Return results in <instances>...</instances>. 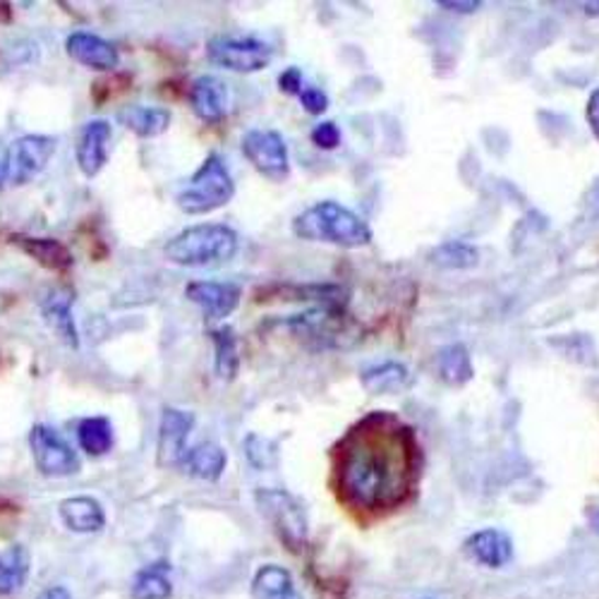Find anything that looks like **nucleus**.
<instances>
[{"label": "nucleus", "mask_w": 599, "mask_h": 599, "mask_svg": "<svg viewBox=\"0 0 599 599\" xmlns=\"http://www.w3.org/2000/svg\"><path fill=\"white\" fill-rule=\"evenodd\" d=\"M418 439L394 412L374 410L343 437L336 453L338 487L364 511L394 509L418 473Z\"/></svg>", "instance_id": "f257e3e1"}, {"label": "nucleus", "mask_w": 599, "mask_h": 599, "mask_svg": "<svg viewBox=\"0 0 599 599\" xmlns=\"http://www.w3.org/2000/svg\"><path fill=\"white\" fill-rule=\"evenodd\" d=\"M293 233L300 240L327 242L346 250H360L372 242V228L353 210L334 200L307 206L293 218Z\"/></svg>", "instance_id": "f03ea898"}, {"label": "nucleus", "mask_w": 599, "mask_h": 599, "mask_svg": "<svg viewBox=\"0 0 599 599\" xmlns=\"http://www.w3.org/2000/svg\"><path fill=\"white\" fill-rule=\"evenodd\" d=\"M240 250V236L226 224H197L180 230L163 247L171 264L202 269L228 264Z\"/></svg>", "instance_id": "7ed1b4c3"}, {"label": "nucleus", "mask_w": 599, "mask_h": 599, "mask_svg": "<svg viewBox=\"0 0 599 599\" xmlns=\"http://www.w3.org/2000/svg\"><path fill=\"white\" fill-rule=\"evenodd\" d=\"M233 197H236V180H233L224 159L218 154H212L197 168V173L182 185L176 202L180 212L202 216L226 206Z\"/></svg>", "instance_id": "20e7f679"}, {"label": "nucleus", "mask_w": 599, "mask_h": 599, "mask_svg": "<svg viewBox=\"0 0 599 599\" xmlns=\"http://www.w3.org/2000/svg\"><path fill=\"white\" fill-rule=\"evenodd\" d=\"M285 327L315 348H348L360 338V327L343 305H317L303 315H293Z\"/></svg>", "instance_id": "39448f33"}, {"label": "nucleus", "mask_w": 599, "mask_h": 599, "mask_svg": "<svg viewBox=\"0 0 599 599\" xmlns=\"http://www.w3.org/2000/svg\"><path fill=\"white\" fill-rule=\"evenodd\" d=\"M206 58H210L216 68H224L230 72L250 75L264 70L273 58V50L269 44L259 42L255 36H212L206 44Z\"/></svg>", "instance_id": "423d86ee"}, {"label": "nucleus", "mask_w": 599, "mask_h": 599, "mask_svg": "<svg viewBox=\"0 0 599 599\" xmlns=\"http://www.w3.org/2000/svg\"><path fill=\"white\" fill-rule=\"evenodd\" d=\"M30 449L34 455L36 471L44 477H72L80 473V459L77 451L65 441L54 427L34 425L30 432Z\"/></svg>", "instance_id": "0eeeda50"}, {"label": "nucleus", "mask_w": 599, "mask_h": 599, "mask_svg": "<svg viewBox=\"0 0 599 599\" xmlns=\"http://www.w3.org/2000/svg\"><path fill=\"white\" fill-rule=\"evenodd\" d=\"M257 506L259 511L271 520V525L276 528L279 535L285 544L303 546L307 540V513L293 494L283 489H259L257 491Z\"/></svg>", "instance_id": "6e6552de"}, {"label": "nucleus", "mask_w": 599, "mask_h": 599, "mask_svg": "<svg viewBox=\"0 0 599 599\" xmlns=\"http://www.w3.org/2000/svg\"><path fill=\"white\" fill-rule=\"evenodd\" d=\"M242 154L259 176L271 182H283L291 176V156L285 139L276 129H250L242 135Z\"/></svg>", "instance_id": "1a4fd4ad"}, {"label": "nucleus", "mask_w": 599, "mask_h": 599, "mask_svg": "<svg viewBox=\"0 0 599 599\" xmlns=\"http://www.w3.org/2000/svg\"><path fill=\"white\" fill-rule=\"evenodd\" d=\"M58 139L50 135H24L12 142L8 151L5 180L10 185H27L38 173H44L50 156L56 154Z\"/></svg>", "instance_id": "9d476101"}, {"label": "nucleus", "mask_w": 599, "mask_h": 599, "mask_svg": "<svg viewBox=\"0 0 599 599\" xmlns=\"http://www.w3.org/2000/svg\"><path fill=\"white\" fill-rule=\"evenodd\" d=\"M111 139H113V127L103 118L87 121L80 127V135H77V145H75V161L87 178H97L103 171V166L109 163Z\"/></svg>", "instance_id": "9b49d317"}, {"label": "nucleus", "mask_w": 599, "mask_h": 599, "mask_svg": "<svg viewBox=\"0 0 599 599\" xmlns=\"http://www.w3.org/2000/svg\"><path fill=\"white\" fill-rule=\"evenodd\" d=\"M185 295L204 312V317L226 319L238 309L242 291L238 283L230 281H192L188 283Z\"/></svg>", "instance_id": "f8f14e48"}, {"label": "nucleus", "mask_w": 599, "mask_h": 599, "mask_svg": "<svg viewBox=\"0 0 599 599\" xmlns=\"http://www.w3.org/2000/svg\"><path fill=\"white\" fill-rule=\"evenodd\" d=\"M72 303H75V293L70 289H63V285H56V289H48L42 295L38 307H42L46 327L54 331L58 341L63 346L77 350L80 348V334H77V324L72 317Z\"/></svg>", "instance_id": "ddd939ff"}, {"label": "nucleus", "mask_w": 599, "mask_h": 599, "mask_svg": "<svg viewBox=\"0 0 599 599\" xmlns=\"http://www.w3.org/2000/svg\"><path fill=\"white\" fill-rule=\"evenodd\" d=\"M194 412L180 408H166L159 422V463L161 465H180L188 453V439L194 429Z\"/></svg>", "instance_id": "4468645a"}, {"label": "nucleus", "mask_w": 599, "mask_h": 599, "mask_svg": "<svg viewBox=\"0 0 599 599\" xmlns=\"http://www.w3.org/2000/svg\"><path fill=\"white\" fill-rule=\"evenodd\" d=\"M65 48H68V56L84 65L89 70H99V72H109L115 70L121 63L118 48H115L106 38L91 32H72L65 42Z\"/></svg>", "instance_id": "2eb2a0df"}, {"label": "nucleus", "mask_w": 599, "mask_h": 599, "mask_svg": "<svg viewBox=\"0 0 599 599\" xmlns=\"http://www.w3.org/2000/svg\"><path fill=\"white\" fill-rule=\"evenodd\" d=\"M190 106L202 123H221L228 115L226 84L214 75H200L190 87Z\"/></svg>", "instance_id": "dca6fc26"}, {"label": "nucleus", "mask_w": 599, "mask_h": 599, "mask_svg": "<svg viewBox=\"0 0 599 599\" xmlns=\"http://www.w3.org/2000/svg\"><path fill=\"white\" fill-rule=\"evenodd\" d=\"M465 554L487 568H501L511 562L513 542L504 530L487 528L467 538Z\"/></svg>", "instance_id": "f3484780"}, {"label": "nucleus", "mask_w": 599, "mask_h": 599, "mask_svg": "<svg viewBox=\"0 0 599 599\" xmlns=\"http://www.w3.org/2000/svg\"><path fill=\"white\" fill-rule=\"evenodd\" d=\"M63 525L77 535H91L106 528V511L94 497H68L58 504Z\"/></svg>", "instance_id": "a211bd4d"}, {"label": "nucleus", "mask_w": 599, "mask_h": 599, "mask_svg": "<svg viewBox=\"0 0 599 599\" xmlns=\"http://www.w3.org/2000/svg\"><path fill=\"white\" fill-rule=\"evenodd\" d=\"M118 123L142 139H151V137L163 135L166 129L171 127L173 115H171V111L161 109V106L129 103V106H123L118 111Z\"/></svg>", "instance_id": "6ab92c4d"}, {"label": "nucleus", "mask_w": 599, "mask_h": 599, "mask_svg": "<svg viewBox=\"0 0 599 599\" xmlns=\"http://www.w3.org/2000/svg\"><path fill=\"white\" fill-rule=\"evenodd\" d=\"M360 382L372 396H394L410 386V372L400 362H380L362 370Z\"/></svg>", "instance_id": "aec40b11"}, {"label": "nucleus", "mask_w": 599, "mask_h": 599, "mask_svg": "<svg viewBox=\"0 0 599 599\" xmlns=\"http://www.w3.org/2000/svg\"><path fill=\"white\" fill-rule=\"evenodd\" d=\"M226 463H228V459H226L224 449L214 444V441H202V444L188 449L180 467L190 477H197L204 482H216V479H221V475H224Z\"/></svg>", "instance_id": "412c9836"}, {"label": "nucleus", "mask_w": 599, "mask_h": 599, "mask_svg": "<svg viewBox=\"0 0 599 599\" xmlns=\"http://www.w3.org/2000/svg\"><path fill=\"white\" fill-rule=\"evenodd\" d=\"M252 599H303L289 570L279 564H267L255 573Z\"/></svg>", "instance_id": "4be33fe9"}, {"label": "nucleus", "mask_w": 599, "mask_h": 599, "mask_svg": "<svg viewBox=\"0 0 599 599\" xmlns=\"http://www.w3.org/2000/svg\"><path fill=\"white\" fill-rule=\"evenodd\" d=\"M77 444L87 453L101 459V455L111 453L115 447V432L109 418H101V415H91V418L80 420L77 425Z\"/></svg>", "instance_id": "5701e85b"}, {"label": "nucleus", "mask_w": 599, "mask_h": 599, "mask_svg": "<svg viewBox=\"0 0 599 599\" xmlns=\"http://www.w3.org/2000/svg\"><path fill=\"white\" fill-rule=\"evenodd\" d=\"M30 552L22 544H12L0 552V595H12L30 578Z\"/></svg>", "instance_id": "b1692460"}, {"label": "nucleus", "mask_w": 599, "mask_h": 599, "mask_svg": "<svg viewBox=\"0 0 599 599\" xmlns=\"http://www.w3.org/2000/svg\"><path fill=\"white\" fill-rule=\"evenodd\" d=\"M210 336L214 343V370L218 374V380L233 382L240 370L236 331L228 327H221V329H214Z\"/></svg>", "instance_id": "393cba45"}, {"label": "nucleus", "mask_w": 599, "mask_h": 599, "mask_svg": "<svg viewBox=\"0 0 599 599\" xmlns=\"http://www.w3.org/2000/svg\"><path fill=\"white\" fill-rule=\"evenodd\" d=\"M473 358L463 343H451L439 350V376L451 386H465L473 380Z\"/></svg>", "instance_id": "a878e982"}, {"label": "nucleus", "mask_w": 599, "mask_h": 599, "mask_svg": "<svg viewBox=\"0 0 599 599\" xmlns=\"http://www.w3.org/2000/svg\"><path fill=\"white\" fill-rule=\"evenodd\" d=\"M429 262L449 271L475 269L479 264V250L471 242L449 240V242H441L432 252H429Z\"/></svg>", "instance_id": "bb28decb"}, {"label": "nucleus", "mask_w": 599, "mask_h": 599, "mask_svg": "<svg viewBox=\"0 0 599 599\" xmlns=\"http://www.w3.org/2000/svg\"><path fill=\"white\" fill-rule=\"evenodd\" d=\"M18 247H22V252H27L34 257L38 264H44L48 269L63 271L72 267V255L68 252V247L60 245L58 240L50 238H15Z\"/></svg>", "instance_id": "cd10ccee"}, {"label": "nucleus", "mask_w": 599, "mask_h": 599, "mask_svg": "<svg viewBox=\"0 0 599 599\" xmlns=\"http://www.w3.org/2000/svg\"><path fill=\"white\" fill-rule=\"evenodd\" d=\"M173 583L168 578L166 564H151L137 570L133 578V599H171Z\"/></svg>", "instance_id": "c85d7f7f"}, {"label": "nucleus", "mask_w": 599, "mask_h": 599, "mask_svg": "<svg viewBox=\"0 0 599 599\" xmlns=\"http://www.w3.org/2000/svg\"><path fill=\"white\" fill-rule=\"evenodd\" d=\"M245 455L247 461H250L257 471H267L273 463H276V447H273V441H269L267 437L259 434H250L245 439Z\"/></svg>", "instance_id": "c756f323"}, {"label": "nucleus", "mask_w": 599, "mask_h": 599, "mask_svg": "<svg viewBox=\"0 0 599 599\" xmlns=\"http://www.w3.org/2000/svg\"><path fill=\"white\" fill-rule=\"evenodd\" d=\"M312 145H315L317 149L321 151H334L341 147V127H338L334 121H324V123H317L315 129H312Z\"/></svg>", "instance_id": "7c9ffc66"}, {"label": "nucleus", "mask_w": 599, "mask_h": 599, "mask_svg": "<svg viewBox=\"0 0 599 599\" xmlns=\"http://www.w3.org/2000/svg\"><path fill=\"white\" fill-rule=\"evenodd\" d=\"M300 101H303V109L312 115H321L329 109V97L324 94L319 87H312V84H305V89L300 91Z\"/></svg>", "instance_id": "2f4dec72"}, {"label": "nucleus", "mask_w": 599, "mask_h": 599, "mask_svg": "<svg viewBox=\"0 0 599 599\" xmlns=\"http://www.w3.org/2000/svg\"><path fill=\"white\" fill-rule=\"evenodd\" d=\"M279 87L283 94H289V97H300V91L305 89V77H303V70L300 68H289V70H283L281 77H279Z\"/></svg>", "instance_id": "473e14b6"}, {"label": "nucleus", "mask_w": 599, "mask_h": 599, "mask_svg": "<svg viewBox=\"0 0 599 599\" xmlns=\"http://www.w3.org/2000/svg\"><path fill=\"white\" fill-rule=\"evenodd\" d=\"M437 5L441 10L459 12V15H471V12H477L482 8V3H477V0H463V3H453V0H439Z\"/></svg>", "instance_id": "72a5a7b5"}, {"label": "nucleus", "mask_w": 599, "mask_h": 599, "mask_svg": "<svg viewBox=\"0 0 599 599\" xmlns=\"http://www.w3.org/2000/svg\"><path fill=\"white\" fill-rule=\"evenodd\" d=\"M585 115H588V125L592 129V135L597 137V142H599V89H595L590 94L588 111H585Z\"/></svg>", "instance_id": "f704fd0d"}, {"label": "nucleus", "mask_w": 599, "mask_h": 599, "mask_svg": "<svg viewBox=\"0 0 599 599\" xmlns=\"http://www.w3.org/2000/svg\"><path fill=\"white\" fill-rule=\"evenodd\" d=\"M36 599H72V595H70V590H65V588H60V585H56V588L44 590Z\"/></svg>", "instance_id": "c9c22d12"}]
</instances>
